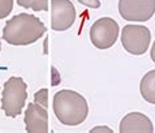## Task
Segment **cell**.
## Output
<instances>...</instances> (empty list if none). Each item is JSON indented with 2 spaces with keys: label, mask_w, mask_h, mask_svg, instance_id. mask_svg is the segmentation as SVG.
Instances as JSON below:
<instances>
[{
  "label": "cell",
  "mask_w": 155,
  "mask_h": 133,
  "mask_svg": "<svg viewBox=\"0 0 155 133\" xmlns=\"http://www.w3.org/2000/svg\"><path fill=\"white\" fill-rule=\"evenodd\" d=\"M45 52L47 54V41L45 42Z\"/></svg>",
  "instance_id": "obj_17"
},
{
  "label": "cell",
  "mask_w": 155,
  "mask_h": 133,
  "mask_svg": "<svg viewBox=\"0 0 155 133\" xmlns=\"http://www.w3.org/2000/svg\"><path fill=\"white\" fill-rule=\"evenodd\" d=\"M150 56H151V60L155 63V42L153 43V47H151V51H150Z\"/></svg>",
  "instance_id": "obj_16"
},
{
  "label": "cell",
  "mask_w": 155,
  "mask_h": 133,
  "mask_svg": "<svg viewBox=\"0 0 155 133\" xmlns=\"http://www.w3.org/2000/svg\"><path fill=\"white\" fill-rule=\"evenodd\" d=\"M78 3L87 8H93V9H97V8L101 7V2L99 0H78Z\"/></svg>",
  "instance_id": "obj_14"
},
{
  "label": "cell",
  "mask_w": 155,
  "mask_h": 133,
  "mask_svg": "<svg viewBox=\"0 0 155 133\" xmlns=\"http://www.w3.org/2000/svg\"><path fill=\"white\" fill-rule=\"evenodd\" d=\"M119 24L111 17H103L90 28V41L98 50L112 47L119 37Z\"/></svg>",
  "instance_id": "obj_5"
},
{
  "label": "cell",
  "mask_w": 155,
  "mask_h": 133,
  "mask_svg": "<svg viewBox=\"0 0 155 133\" xmlns=\"http://www.w3.org/2000/svg\"><path fill=\"white\" fill-rule=\"evenodd\" d=\"M52 107L59 121L69 127L80 125L89 114V106L85 97L69 89L60 90L55 94Z\"/></svg>",
  "instance_id": "obj_2"
},
{
  "label": "cell",
  "mask_w": 155,
  "mask_h": 133,
  "mask_svg": "<svg viewBox=\"0 0 155 133\" xmlns=\"http://www.w3.org/2000/svg\"><path fill=\"white\" fill-rule=\"evenodd\" d=\"M28 85L21 77H9L2 93V110L8 118H16L22 112L26 103Z\"/></svg>",
  "instance_id": "obj_3"
},
{
  "label": "cell",
  "mask_w": 155,
  "mask_h": 133,
  "mask_svg": "<svg viewBox=\"0 0 155 133\" xmlns=\"http://www.w3.org/2000/svg\"><path fill=\"white\" fill-rule=\"evenodd\" d=\"M120 133H132V132H142V133H153L154 125L146 115L141 112H129L121 119L119 127Z\"/></svg>",
  "instance_id": "obj_9"
},
{
  "label": "cell",
  "mask_w": 155,
  "mask_h": 133,
  "mask_svg": "<svg viewBox=\"0 0 155 133\" xmlns=\"http://www.w3.org/2000/svg\"><path fill=\"white\" fill-rule=\"evenodd\" d=\"M90 132H91V133H95V132H108V133H112L114 131L111 129V128H108V127H95V128H91Z\"/></svg>",
  "instance_id": "obj_15"
},
{
  "label": "cell",
  "mask_w": 155,
  "mask_h": 133,
  "mask_svg": "<svg viewBox=\"0 0 155 133\" xmlns=\"http://www.w3.org/2000/svg\"><path fill=\"white\" fill-rule=\"evenodd\" d=\"M140 93L147 103L155 105V69L147 72L141 80Z\"/></svg>",
  "instance_id": "obj_10"
},
{
  "label": "cell",
  "mask_w": 155,
  "mask_h": 133,
  "mask_svg": "<svg viewBox=\"0 0 155 133\" xmlns=\"http://www.w3.org/2000/svg\"><path fill=\"white\" fill-rule=\"evenodd\" d=\"M17 4L21 8L33 9L35 12L48 11V0H17Z\"/></svg>",
  "instance_id": "obj_11"
},
{
  "label": "cell",
  "mask_w": 155,
  "mask_h": 133,
  "mask_svg": "<svg viewBox=\"0 0 155 133\" xmlns=\"http://www.w3.org/2000/svg\"><path fill=\"white\" fill-rule=\"evenodd\" d=\"M13 9V0H0V20L5 18Z\"/></svg>",
  "instance_id": "obj_13"
},
{
  "label": "cell",
  "mask_w": 155,
  "mask_h": 133,
  "mask_svg": "<svg viewBox=\"0 0 155 133\" xmlns=\"http://www.w3.org/2000/svg\"><path fill=\"white\" fill-rule=\"evenodd\" d=\"M151 33L143 25H125L121 32V45L132 55H143L149 50Z\"/></svg>",
  "instance_id": "obj_4"
},
{
  "label": "cell",
  "mask_w": 155,
  "mask_h": 133,
  "mask_svg": "<svg viewBox=\"0 0 155 133\" xmlns=\"http://www.w3.org/2000/svg\"><path fill=\"white\" fill-rule=\"evenodd\" d=\"M25 127L29 133H47L48 132V112L46 107L39 103H30L25 111Z\"/></svg>",
  "instance_id": "obj_8"
},
{
  "label": "cell",
  "mask_w": 155,
  "mask_h": 133,
  "mask_svg": "<svg viewBox=\"0 0 155 133\" xmlns=\"http://www.w3.org/2000/svg\"><path fill=\"white\" fill-rule=\"evenodd\" d=\"M0 50H2V43H0Z\"/></svg>",
  "instance_id": "obj_18"
},
{
  "label": "cell",
  "mask_w": 155,
  "mask_h": 133,
  "mask_svg": "<svg viewBox=\"0 0 155 133\" xmlns=\"http://www.w3.org/2000/svg\"><path fill=\"white\" fill-rule=\"evenodd\" d=\"M34 102L35 103H39L41 106L46 107L48 106V90L47 89H41L34 94Z\"/></svg>",
  "instance_id": "obj_12"
},
{
  "label": "cell",
  "mask_w": 155,
  "mask_h": 133,
  "mask_svg": "<svg viewBox=\"0 0 155 133\" xmlns=\"http://www.w3.org/2000/svg\"><path fill=\"white\" fill-rule=\"evenodd\" d=\"M46 34V26L38 17L20 13L7 21L3 29V39L12 46H28L35 43Z\"/></svg>",
  "instance_id": "obj_1"
},
{
  "label": "cell",
  "mask_w": 155,
  "mask_h": 133,
  "mask_svg": "<svg viewBox=\"0 0 155 133\" xmlns=\"http://www.w3.org/2000/svg\"><path fill=\"white\" fill-rule=\"evenodd\" d=\"M52 24L55 32H65L76 21V8L71 0H51Z\"/></svg>",
  "instance_id": "obj_7"
},
{
  "label": "cell",
  "mask_w": 155,
  "mask_h": 133,
  "mask_svg": "<svg viewBox=\"0 0 155 133\" xmlns=\"http://www.w3.org/2000/svg\"><path fill=\"white\" fill-rule=\"evenodd\" d=\"M119 13L127 21L145 22L155 13V0H119Z\"/></svg>",
  "instance_id": "obj_6"
}]
</instances>
